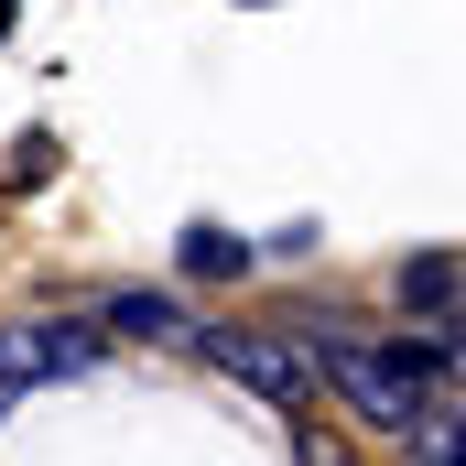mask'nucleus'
<instances>
[{
    "label": "nucleus",
    "instance_id": "f257e3e1",
    "mask_svg": "<svg viewBox=\"0 0 466 466\" xmlns=\"http://www.w3.org/2000/svg\"><path fill=\"white\" fill-rule=\"evenodd\" d=\"M326 369L369 423H423V369H445V348H326Z\"/></svg>",
    "mask_w": 466,
    "mask_h": 466
},
{
    "label": "nucleus",
    "instance_id": "f03ea898",
    "mask_svg": "<svg viewBox=\"0 0 466 466\" xmlns=\"http://www.w3.org/2000/svg\"><path fill=\"white\" fill-rule=\"evenodd\" d=\"M196 348L218 358L228 380H249V390H271L282 412H293V401L315 390V358H304V348H282V337H238V326H196Z\"/></svg>",
    "mask_w": 466,
    "mask_h": 466
},
{
    "label": "nucleus",
    "instance_id": "7ed1b4c3",
    "mask_svg": "<svg viewBox=\"0 0 466 466\" xmlns=\"http://www.w3.org/2000/svg\"><path fill=\"white\" fill-rule=\"evenodd\" d=\"M98 358L87 326H55V315H33V326H0V401L11 390H33V380H76Z\"/></svg>",
    "mask_w": 466,
    "mask_h": 466
},
{
    "label": "nucleus",
    "instance_id": "20e7f679",
    "mask_svg": "<svg viewBox=\"0 0 466 466\" xmlns=\"http://www.w3.org/2000/svg\"><path fill=\"white\" fill-rule=\"evenodd\" d=\"M109 326H119V337H152V348L196 337V315H185V304H163V293H119V304H109Z\"/></svg>",
    "mask_w": 466,
    "mask_h": 466
},
{
    "label": "nucleus",
    "instance_id": "39448f33",
    "mask_svg": "<svg viewBox=\"0 0 466 466\" xmlns=\"http://www.w3.org/2000/svg\"><path fill=\"white\" fill-rule=\"evenodd\" d=\"M185 271H196V282H238V271H249V238H228V228H185Z\"/></svg>",
    "mask_w": 466,
    "mask_h": 466
},
{
    "label": "nucleus",
    "instance_id": "423d86ee",
    "mask_svg": "<svg viewBox=\"0 0 466 466\" xmlns=\"http://www.w3.org/2000/svg\"><path fill=\"white\" fill-rule=\"evenodd\" d=\"M401 304H412V315H445V304H456V260H445V249L412 260V271H401Z\"/></svg>",
    "mask_w": 466,
    "mask_h": 466
},
{
    "label": "nucleus",
    "instance_id": "0eeeda50",
    "mask_svg": "<svg viewBox=\"0 0 466 466\" xmlns=\"http://www.w3.org/2000/svg\"><path fill=\"white\" fill-rule=\"evenodd\" d=\"M412 466H456V412H434V423H423V445H412Z\"/></svg>",
    "mask_w": 466,
    "mask_h": 466
},
{
    "label": "nucleus",
    "instance_id": "6e6552de",
    "mask_svg": "<svg viewBox=\"0 0 466 466\" xmlns=\"http://www.w3.org/2000/svg\"><path fill=\"white\" fill-rule=\"evenodd\" d=\"M304 466H358V456L337 445V434H304Z\"/></svg>",
    "mask_w": 466,
    "mask_h": 466
},
{
    "label": "nucleus",
    "instance_id": "1a4fd4ad",
    "mask_svg": "<svg viewBox=\"0 0 466 466\" xmlns=\"http://www.w3.org/2000/svg\"><path fill=\"white\" fill-rule=\"evenodd\" d=\"M11 11H22V0H0V33H11Z\"/></svg>",
    "mask_w": 466,
    "mask_h": 466
}]
</instances>
